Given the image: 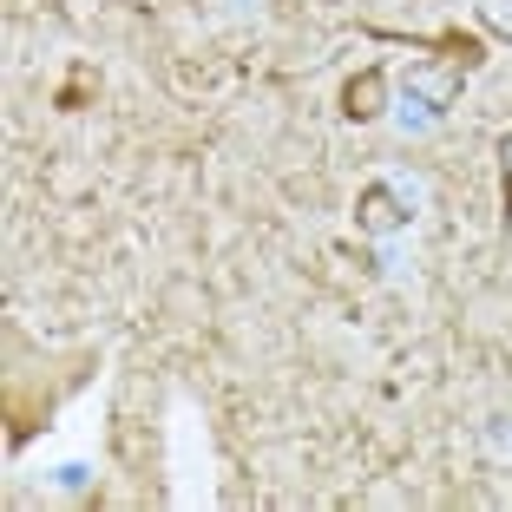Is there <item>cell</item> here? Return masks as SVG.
<instances>
[{"instance_id":"obj_1","label":"cell","mask_w":512,"mask_h":512,"mask_svg":"<svg viewBox=\"0 0 512 512\" xmlns=\"http://www.w3.org/2000/svg\"><path fill=\"white\" fill-rule=\"evenodd\" d=\"M401 106H394V125L401 132H427V125H440L453 106H460V92H467V66L453 60H414L401 66Z\"/></svg>"},{"instance_id":"obj_2","label":"cell","mask_w":512,"mask_h":512,"mask_svg":"<svg viewBox=\"0 0 512 512\" xmlns=\"http://www.w3.org/2000/svg\"><path fill=\"white\" fill-rule=\"evenodd\" d=\"M414 184H401V178H375V184H362V197H355V230L362 237H394V230H407L414 224Z\"/></svg>"},{"instance_id":"obj_3","label":"cell","mask_w":512,"mask_h":512,"mask_svg":"<svg viewBox=\"0 0 512 512\" xmlns=\"http://www.w3.org/2000/svg\"><path fill=\"white\" fill-rule=\"evenodd\" d=\"M388 92H394V73L388 66H362V73L342 79V119L348 125H375L388 112Z\"/></svg>"},{"instance_id":"obj_4","label":"cell","mask_w":512,"mask_h":512,"mask_svg":"<svg viewBox=\"0 0 512 512\" xmlns=\"http://www.w3.org/2000/svg\"><path fill=\"white\" fill-rule=\"evenodd\" d=\"M427 46H434V60H453V66H467V73H473V66H480V40H473V33H460V27L434 33V40H427Z\"/></svg>"},{"instance_id":"obj_5","label":"cell","mask_w":512,"mask_h":512,"mask_svg":"<svg viewBox=\"0 0 512 512\" xmlns=\"http://www.w3.org/2000/svg\"><path fill=\"white\" fill-rule=\"evenodd\" d=\"M473 14H480V27L493 33V40L512 46V0H473Z\"/></svg>"},{"instance_id":"obj_6","label":"cell","mask_w":512,"mask_h":512,"mask_svg":"<svg viewBox=\"0 0 512 512\" xmlns=\"http://www.w3.org/2000/svg\"><path fill=\"white\" fill-rule=\"evenodd\" d=\"M499 204H506V217H512V132L499 138Z\"/></svg>"}]
</instances>
